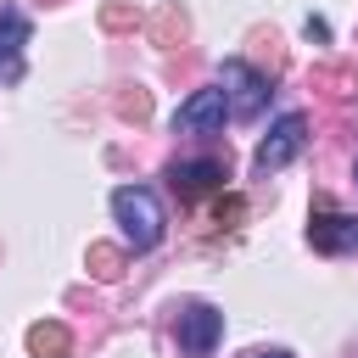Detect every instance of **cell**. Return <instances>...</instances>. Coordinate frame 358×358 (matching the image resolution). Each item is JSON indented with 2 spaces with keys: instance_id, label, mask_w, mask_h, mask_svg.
Returning <instances> with one entry per match:
<instances>
[{
  "instance_id": "obj_1",
  "label": "cell",
  "mask_w": 358,
  "mask_h": 358,
  "mask_svg": "<svg viewBox=\"0 0 358 358\" xmlns=\"http://www.w3.org/2000/svg\"><path fill=\"white\" fill-rule=\"evenodd\" d=\"M112 218L123 224V241L134 252H151L162 241V201L145 185H117L112 190Z\"/></svg>"
},
{
  "instance_id": "obj_2",
  "label": "cell",
  "mask_w": 358,
  "mask_h": 358,
  "mask_svg": "<svg viewBox=\"0 0 358 358\" xmlns=\"http://www.w3.org/2000/svg\"><path fill=\"white\" fill-rule=\"evenodd\" d=\"M218 84H224V95H229V117H257V112H263V101H268V78H263L257 67H246L241 56H229V62H224Z\"/></svg>"
},
{
  "instance_id": "obj_3",
  "label": "cell",
  "mask_w": 358,
  "mask_h": 358,
  "mask_svg": "<svg viewBox=\"0 0 358 358\" xmlns=\"http://www.w3.org/2000/svg\"><path fill=\"white\" fill-rule=\"evenodd\" d=\"M224 117H229L224 84H218V90H190V95L179 101V112H173V134H218Z\"/></svg>"
},
{
  "instance_id": "obj_4",
  "label": "cell",
  "mask_w": 358,
  "mask_h": 358,
  "mask_svg": "<svg viewBox=\"0 0 358 358\" xmlns=\"http://www.w3.org/2000/svg\"><path fill=\"white\" fill-rule=\"evenodd\" d=\"M302 145H308V117H302V112H285V117L268 129V140L257 145V173H263V179L280 173L291 157H302Z\"/></svg>"
},
{
  "instance_id": "obj_5",
  "label": "cell",
  "mask_w": 358,
  "mask_h": 358,
  "mask_svg": "<svg viewBox=\"0 0 358 358\" xmlns=\"http://www.w3.org/2000/svg\"><path fill=\"white\" fill-rule=\"evenodd\" d=\"M218 336H224V313H218V308L196 302V308L179 313V352H185V358H207V352L218 347Z\"/></svg>"
},
{
  "instance_id": "obj_6",
  "label": "cell",
  "mask_w": 358,
  "mask_h": 358,
  "mask_svg": "<svg viewBox=\"0 0 358 358\" xmlns=\"http://www.w3.org/2000/svg\"><path fill=\"white\" fill-rule=\"evenodd\" d=\"M224 179H229V168H224L218 157L173 162V168H168V185H173V196H179V201H196V196H207V190H224Z\"/></svg>"
},
{
  "instance_id": "obj_7",
  "label": "cell",
  "mask_w": 358,
  "mask_h": 358,
  "mask_svg": "<svg viewBox=\"0 0 358 358\" xmlns=\"http://www.w3.org/2000/svg\"><path fill=\"white\" fill-rule=\"evenodd\" d=\"M308 241H313V252H352V246H358V218L330 213V207L319 201V213L308 218Z\"/></svg>"
},
{
  "instance_id": "obj_8",
  "label": "cell",
  "mask_w": 358,
  "mask_h": 358,
  "mask_svg": "<svg viewBox=\"0 0 358 358\" xmlns=\"http://www.w3.org/2000/svg\"><path fill=\"white\" fill-rule=\"evenodd\" d=\"M22 45H28V17L17 6H0V84L22 78Z\"/></svg>"
},
{
  "instance_id": "obj_9",
  "label": "cell",
  "mask_w": 358,
  "mask_h": 358,
  "mask_svg": "<svg viewBox=\"0 0 358 358\" xmlns=\"http://www.w3.org/2000/svg\"><path fill=\"white\" fill-rule=\"evenodd\" d=\"M28 352H34V358H67V352H73V336H67V324H56V319L34 324V330H28Z\"/></svg>"
},
{
  "instance_id": "obj_10",
  "label": "cell",
  "mask_w": 358,
  "mask_h": 358,
  "mask_svg": "<svg viewBox=\"0 0 358 358\" xmlns=\"http://www.w3.org/2000/svg\"><path fill=\"white\" fill-rule=\"evenodd\" d=\"M90 263H95L101 280H117V263H123V257H117L112 246H90Z\"/></svg>"
},
{
  "instance_id": "obj_11",
  "label": "cell",
  "mask_w": 358,
  "mask_h": 358,
  "mask_svg": "<svg viewBox=\"0 0 358 358\" xmlns=\"http://www.w3.org/2000/svg\"><path fill=\"white\" fill-rule=\"evenodd\" d=\"M252 358H291V352H280V347H274V352H252Z\"/></svg>"
}]
</instances>
